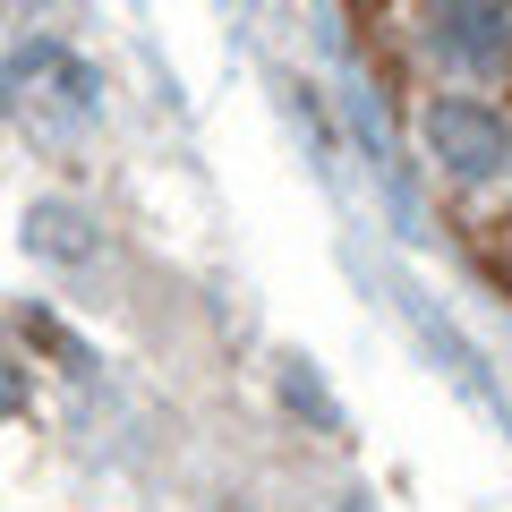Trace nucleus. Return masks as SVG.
<instances>
[{"label": "nucleus", "mask_w": 512, "mask_h": 512, "mask_svg": "<svg viewBox=\"0 0 512 512\" xmlns=\"http://www.w3.org/2000/svg\"><path fill=\"white\" fill-rule=\"evenodd\" d=\"M0 103L18 111V120H35V128H86L94 111H103V86H94V69L69 43L35 35L26 52H9V69H0Z\"/></svg>", "instance_id": "1"}, {"label": "nucleus", "mask_w": 512, "mask_h": 512, "mask_svg": "<svg viewBox=\"0 0 512 512\" xmlns=\"http://www.w3.org/2000/svg\"><path fill=\"white\" fill-rule=\"evenodd\" d=\"M342 512H376V504H367V495H350V504H342Z\"/></svg>", "instance_id": "6"}, {"label": "nucleus", "mask_w": 512, "mask_h": 512, "mask_svg": "<svg viewBox=\"0 0 512 512\" xmlns=\"http://www.w3.org/2000/svg\"><path fill=\"white\" fill-rule=\"evenodd\" d=\"M26 239H35V256H52V265H86L94 256V222L77 214V205H35V214H26Z\"/></svg>", "instance_id": "4"}, {"label": "nucleus", "mask_w": 512, "mask_h": 512, "mask_svg": "<svg viewBox=\"0 0 512 512\" xmlns=\"http://www.w3.org/2000/svg\"><path fill=\"white\" fill-rule=\"evenodd\" d=\"M436 52L470 60V69H487V60H504V35H512V9H478V0H453V9H436Z\"/></svg>", "instance_id": "3"}, {"label": "nucleus", "mask_w": 512, "mask_h": 512, "mask_svg": "<svg viewBox=\"0 0 512 512\" xmlns=\"http://www.w3.org/2000/svg\"><path fill=\"white\" fill-rule=\"evenodd\" d=\"M9 410H18V367L0 359V419H9Z\"/></svg>", "instance_id": "5"}, {"label": "nucleus", "mask_w": 512, "mask_h": 512, "mask_svg": "<svg viewBox=\"0 0 512 512\" xmlns=\"http://www.w3.org/2000/svg\"><path fill=\"white\" fill-rule=\"evenodd\" d=\"M427 154L453 180H495V171H512V120L478 94H444V103H427Z\"/></svg>", "instance_id": "2"}]
</instances>
